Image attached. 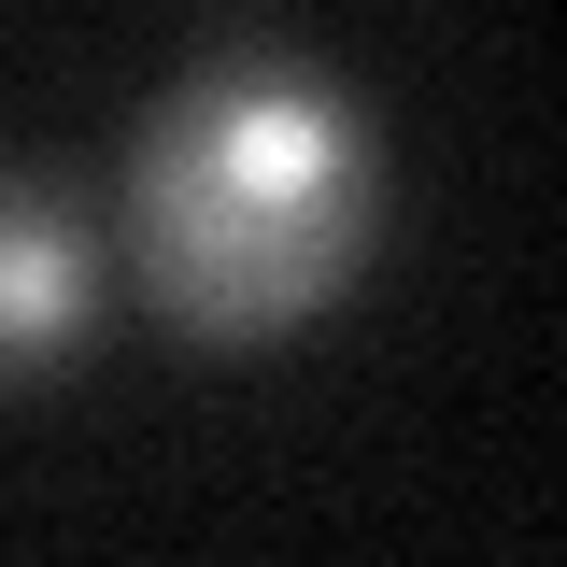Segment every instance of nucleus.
Wrapping results in <instances>:
<instances>
[{
	"mask_svg": "<svg viewBox=\"0 0 567 567\" xmlns=\"http://www.w3.org/2000/svg\"><path fill=\"white\" fill-rule=\"evenodd\" d=\"M85 312H100V241H85V213H71L43 171H0V383L85 354Z\"/></svg>",
	"mask_w": 567,
	"mask_h": 567,
	"instance_id": "obj_2",
	"label": "nucleus"
},
{
	"mask_svg": "<svg viewBox=\"0 0 567 567\" xmlns=\"http://www.w3.org/2000/svg\"><path fill=\"white\" fill-rule=\"evenodd\" d=\"M383 227V128L298 43H213L128 142L142 284L199 341H270L327 312Z\"/></svg>",
	"mask_w": 567,
	"mask_h": 567,
	"instance_id": "obj_1",
	"label": "nucleus"
}]
</instances>
